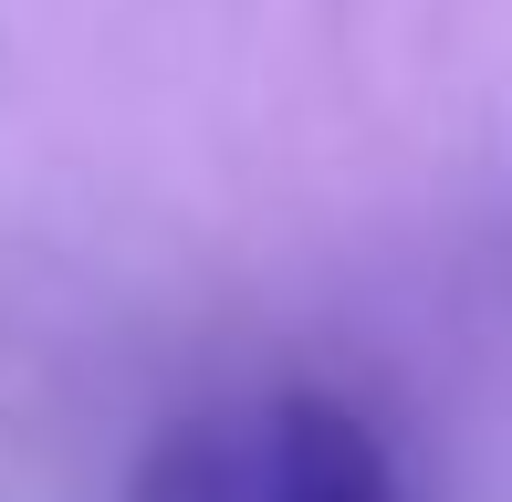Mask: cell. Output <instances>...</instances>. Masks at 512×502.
<instances>
[{
    "label": "cell",
    "mask_w": 512,
    "mask_h": 502,
    "mask_svg": "<svg viewBox=\"0 0 512 502\" xmlns=\"http://www.w3.org/2000/svg\"><path fill=\"white\" fill-rule=\"evenodd\" d=\"M126 502H262V440L178 429V440H157V461L136 471Z\"/></svg>",
    "instance_id": "7a4b0ae2"
},
{
    "label": "cell",
    "mask_w": 512,
    "mask_h": 502,
    "mask_svg": "<svg viewBox=\"0 0 512 502\" xmlns=\"http://www.w3.org/2000/svg\"><path fill=\"white\" fill-rule=\"evenodd\" d=\"M262 502H408L387 440L324 387H293L262 419Z\"/></svg>",
    "instance_id": "6da1fadb"
}]
</instances>
